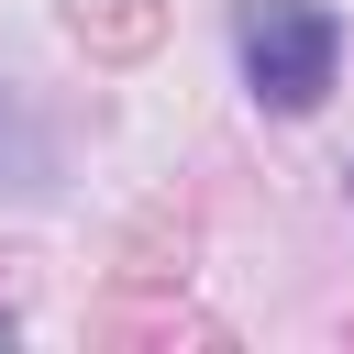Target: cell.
I'll return each instance as SVG.
<instances>
[{"instance_id": "7a4b0ae2", "label": "cell", "mask_w": 354, "mask_h": 354, "mask_svg": "<svg viewBox=\"0 0 354 354\" xmlns=\"http://www.w3.org/2000/svg\"><path fill=\"white\" fill-rule=\"evenodd\" d=\"M0 155H11V177H44V133H33V111L0 88Z\"/></svg>"}, {"instance_id": "3957f363", "label": "cell", "mask_w": 354, "mask_h": 354, "mask_svg": "<svg viewBox=\"0 0 354 354\" xmlns=\"http://www.w3.org/2000/svg\"><path fill=\"white\" fill-rule=\"evenodd\" d=\"M343 188H354V166H343Z\"/></svg>"}, {"instance_id": "6da1fadb", "label": "cell", "mask_w": 354, "mask_h": 354, "mask_svg": "<svg viewBox=\"0 0 354 354\" xmlns=\"http://www.w3.org/2000/svg\"><path fill=\"white\" fill-rule=\"evenodd\" d=\"M243 88L277 111V122H299V111H321L332 100V77H343V22L321 11V0H243Z\"/></svg>"}]
</instances>
